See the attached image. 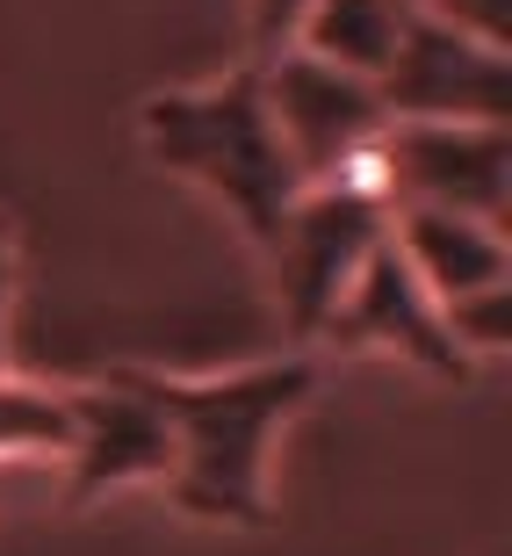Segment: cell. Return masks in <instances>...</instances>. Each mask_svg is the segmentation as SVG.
Here are the masks:
<instances>
[{"label":"cell","mask_w":512,"mask_h":556,"mask_svg":"<svg viewBox=\"0 0 512 556\" xmlns=\"http://www.w3.org/2000/svg\"><path fill=\"white\" fill-rule=\"evenodd\" d=\"M138 124H144V152L152 160L188 174L203 195H217L260 253L274 247L282 217L304 195V174H296L282 130H274V116L260 102V65H246V73H231L217 87L152 94L138 109Z\"/></svg>","instance_id":"obj_2"},{"label":"cell","mask_w":512,"mask_h":556,"mask_svg":"<svg viewBox=\"0 0 512 556\" xmlns=\"http://www.w3.org/2000/svg\"><path fill=\"white\" fill-rule=\"evenodd\" d=\"M8 296H15V231H8V217H0V369H8Z\"/></svg>","instance_id":"obj_15"},{"label":"cell","mask_w":512,"mask_h":556,"mask_svg":"<svg viewBox=\"0 0 512 556\" xmlns=\"http://www.w3.org/2000/svg\"><path fill=\"white\" fill-rule=\"evenodd\" d=\"M405 22H411V0H310L304 22H296V43L332 59L340 73L375 80L397 51V37H405Z\"/></svg>","instance_id":"obj_10"},{"label":"cell","mask_w":512,"mask_h":556,"mask_svg":"<svg viewBox=\"0 0 512 556\" xmlns=\"http://www.w3.org/2000/svg\"><path fill=\"white\" fill-rule=\"evenodd\" d=\"M375 94H383V116L397 124H505L512 59L505 43H484L411 0V22L389 65L375 73Z\"/></svg>","instance_id":"obj_4"},{"label":"cell","mask_w":512,"mask_h":556,"mask_svg":"<svg viewBox=\"0 0 512 556\" xmlns=\"http://www.w3.org/2000/svg\"><path fill=\"white\" fill-rule=\"evenodd\" d=\"M260 102H267V116H274V130H282L304 181H325L347 152H361L389 124L375 80L340 73L332 59H318L304 43H282V51L260 59Z\"/></svg>","instance_id":"obj_5"},{"label":"cell","mask_w":512,"mask_h":556,"mask_svg":"<svg viewBox=\"0 0 512 556\" xmlns=\"http://www.w3.org/2000/svg\"><path fill=\"white\" fill-rule=\"evenodd\" d=\"M124 383L166 419L174 433V498L203 520L225 528H260L267 520V448L296 419L318 369L304 354L260 362L231 376H159V369H124Z\"/></svg>","instance_id":"obj_1"},{"label":"cell","mask_w":512,"mask_h":556,"mask_svg":"<svg viewBox=\"0 0 512 556\" xmlns=\"http://www.w3.org/2000/svg\"><path fill=\"white\" fill-rule=\"evenodd\" d=\"M419 8H433L440 22L470 29L484 43H505V29H512V0H419Z\"/></svg>","instance_id":"obj_13"},{"label":"cell","mask_w":512,"mask_h":556,"mask_svg":"<svg viewBox=\"0 0 512 556\" xmlns=\"http://www.w3.org/2000/svg\"><path fill=\"white\" fill-rule=\"evenodd\" d=\"M73 448V397L15 383L0 369V455H65Z\"/></svg>","instance_id":"obj_11"},{"label":"cell","mask_w":512,"mask_h":556,"mask_svg":"<svg viewBox=\"0 0 512 556\" xmlns=\"http://www.w3.org/2000/svg\"><path fill=\"white\" fill-rule=\"evenodd\" d=\"M440 326L448 340L462 348V362H498L512 348V282H491V289H470V296H448L440 304Z\"/></svg>","instance_id":"obj_12"},{"label":"cell","mask_w":512,"mask_h":556,"mask_svg":"<svg viewBox=\"0 0 512 556\" xmlns=\"http://www.w3.org/2000/svg\"><path fill=\"white\" fill-rule=\"evenodd\" d=\"M389 188L397 203L462 210L484 225H505L512 203V138L505 124H383Z\"/></svg>","instance_id":"obj_6"},{"label":"cell","mask_w":512,"mask_h":556,"mask_svg":"<svg viewBox=\"0 0 512 556\" xmlns=\"http://www.w3.org/2000/svg\"><path fill=\"white\" fill-rule=\"evenodd\" d=\"M383 239H389L383 195H361L347 181H304L296 210L282 217L274 247H267L274 296H282V318L296 340H318V326L332 318V304L347 296V282Z\"/></svg>","instance_id":"obj_3"},{"label":"cell","mask_w":512,"mask_h":556,"mask_svg":"<svg viewBox=\"0 0 512 556\" xmlns=\"http://www.w3.org/2000/svg\"><path fill=\"white\" fill-rule=\"evenodd\" d=\"M310 0H253V43L267 51H282V43H296V22H304Z\"/></svg>","instance_id":"obj_14"},{"label":"cell","mask_w":512,"mask_h":556,"mask_svg":"<svg viewBox=\"0 0 512 556\" xmlns=\"http://www.w3.org/2000/svg\"><path fill=\"white\" fill-rule=\"evenodd\" d=\"M389 247L405 253V268L426 282L433 304L470 296V289H491V282H512L505 225H484V217H462V210L397 203L389 210Z\"/></svg>","instance_id":"obj_9"},{"label":"cell","mask_w":512,"mask_h":556,"mask_svg":"<svg viewBox=\"0 0 512 556\" xmlns=\"http://www.w3.org/2000/svg\"><path fill=\"white\" fill-rule=\"evenodd\" d=\"M73 397V448L59 455L73 470V498H102V492H124V484H144V477H166L174 470V433L166 419L144 405L138 391L124 383V369L108 383H87V391H65Z\"/></svg>","instance_id":"obj_8"},{"label":"cell","mask_w":512,"mask_h":556,"mask_svg":"<svg viewBox=\"0 0 512 556\" xmlns=\"http://www.w3.org/2000/svg\"><path fill=\"white\" fill-rule=\"evenodd\" d=\"M318 340H332V348H383V354H397V362H419V369L440 376V383H462V376H470L462 348H455L448 326H440V304L426 296V282L405 268V253L389 247V239L361 261V275H354L347 296L332 304Z\"/></svg>","instance_id":"obj_7"}]
</instances>
